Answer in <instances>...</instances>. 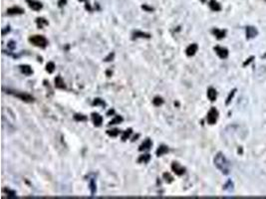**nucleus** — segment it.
<instances>
[{"label": "nucleus", "instance_id": "4468645a", "mask_svg": "<svg viewBox=\"0 0 266 199\" xmlns=\"http://www.w3.org/2000/svg\"><path fill=\"white\" fill-rule=\"evenodd\" d=\"M20 70H21V72L26 76H30V75H32V73H33L31 67L28 66V65H22V66H20Z\"/></svg>", "mask_w": 266, "mask_h": 199}, {"label": "nucleus", "instance_id": "6e6552de", "mask_svg": "<svg viewBox=\"0 0 266 199\" xmlns=\"http://www.w3.org/2000/svg\"><path fill=\"white\" fill-rule=\"evenodd\" d=\"M152 140H150V138H147L146 140L144 141L143 143H142L141 145V146H139V151H145V150H149L150 148L152 147Z\"/></svg>", "mask_w": 266, "mask_h": 199}, {"label": "nucleus", "instance_id": "473e14b6", "mask_svg": "<svg viewBox=\"0 0 266 199\" xmlns=\"http://www.w3.org/2000/svg\"><path fill=\"white\" fill-rule=\"evenodd\" d=\"M113 58H114V53H111L109 56L107 57V58H105V61L106 62H109V61H112Z\"/></svg>", "mask_w": 266, "mask_h": 199}, {"label": "nucleus", "instance_id": "58836bf2", "mask_svg": "<svg viewBox=\"0 0 266 199\" xmlns=\"http://www.w3.org/2000/svg\"><path fill=\"white\" fill-rule=\"evenodd\" d=\"M139 137V135H136V137H134V138H133V141H135V140H137V138H138Z\"/></svg>", "mask_w": 266, "mask_h": 199}, {"label": "nucleus", "instance_id": "9b49d317", "mask_svg": "<svg viewBox=\"0 0 266 199\" xmlns=\"http://www.w3.org/2000/svg\"><path fill=\"white\" fill-rule=\"evenodd\" d=\"M55 87H56L57 89H66V85L64 83V81H63V79L61 78V76H57L56 78H55Z\"/></svg>", "mask_w": 266, "mask_h": 199}, {"label": "nucleus", "instance_id": "cd10ccee", "mask_svg": "<svg viewBox=\"0 0 266 199\" xmlns=\"http://www.w3.org/2000/svg\"><path fill=\"white\" fill-rule=\"evenodd\" d=\"M164 178L165 180V182H168V183H172L173 181V177L170 173H168V172L164 173Z\"/></svg>", "mask_w": 266, "mask_h": 199}, {"label": "nucleus", "instance_id": "39448f33", "mask_svg": "<svg viewBox=\"0 0 266 199\" xmlns=\"http://www.w3.org/2000/svg\"><path fill=\"white\" fill-rule=\"evenodd\" d=\"M172 169H173V171L175 172L176 175H178V176H181V175H183L184 172H185V168L181 166L180 163H178V162H173Z\"/></svg>", "mask_w": 266, "mask_h": 199}, {"label": "nucleus", "instance_id": "c85d7f7f", "mask_svg": "<svg viewBox=\"0 0 266 199\" xmlns=\"http://www.w3.org/2000/svg\"><path fill=\"white\" fill-rule=\"evenodd\" d=\"M99 105H102V106H106V104H105V102L103 101V100L101 99H96L95 101L93 102V106H99Z\"/></svg>", "mask_w": 266, "mask_h": 199}, {"label": "nucleus", "instance_id": "f3484780", "mask_svg": "<svg viewBox=\"0 0 266 199\" xmlns=\"http://www.w3.org/2000/svg\"><path fill=\"white\" fill-rule=\"evenodd\" d=\"M209 7H210V9L213 10V11H219V10L221 9L220 5L218 4L217 2L215 1V0H210V2H209Z\"/></svg>", "mask_w": 266, "mask_h": 199}, {"label": "nucleus", "instance_id": "72a5a7b5", "mask_svg": "<svg viewBox=\"0 0 266 199\" xmlns=\"http://www.w3.org/2000/svg\"><path fill=\"white\" fill-rule=\"evenodd\" d=\"M142 7H143V9L147 10V11H150V12L154 10V9L152 8V7H149V6H147V5H143V6H142Z\"/></svg>", "mask_w": 266, "mask_h": 199}, {"label": "nucleus", "instance_id": "4c0bfd02", "mask_svg": "<svg viewBox=\"0 0 266 199\" xmlns=\"http://www.w3.org/2000/svg\"><path fill=\"white\" fill-rule=\"evenodd\" d=\"M114 112H115L114 110H110V111L107 112V116H111V115H113Z\"/></svg>", "mask_w": 266, "mask_h": 199}, {"label": "nucleus", "instance_id": "7ed1b4c3", "mask_svg": "<svg viewBox=\"0 0 266 199\" xmlns=\"http://www.w3.org/2000/svg\"><path fill=\"white\" fill-rule=\"evenodd\" d=\"M6 93L10 94V95L16 97V98L20 99L21 101L25 102V103H32V102H34V98L32 96L28 95V94H25V93H15V91H12V90H7Z\"/></svg>", "mask_w": 266, "mask_h": 199}, {"label": "nucleus", "instance_id": "2f4dec72", "mask_svg": "<svg viewBox=\"0 0 266 199\" xmlns=\"http://www.w3.org/2000/svg\"><path fill=\"white\" fill-rule=\"evenodd\" d=\"M235 92H236V90H233V91H231V93L229 94V96H228V98H227V100H226V105H228L231 102V100H232V98H233V96H234V94H235Z\"/></svg>", "mask_w": 266, "mask_h": 199}, {"label": "nucleus", "instance_id": "6ab92c4d", "mask_svg": "<svg viewBox=\"0 0 266 199\" xmlns=\"http://www.w3.org/2000/svg\"><path fill=\"white\" fill-rule=\"evenodd\" d=\"M151 159V155L150 154H144V155H141L138 159L139 163H147Z\"/></svg>", "mask_w": 266, "mask_h": 199}, {"label": "nucleus", "instance_id": "412c9836", "mask_svg": "<svg viewBox=\"0 0 266 199\" xmlns=\"http://www.w3.org/2000/svg\"><path fill=\"white\" fill-rule=\"evenodd\" d=\"M46 71L49 73V74H52V73L55 71V64L53 62H49L48 64L46 65Z\"/></svg>", "mask_w": 266, "mask_h": 199}, {"label": "nucleus", "instance_id": "dca6fc26", "mask_svg": "<svg viewBox=\"0 0 266 199\" xmlns=\"http://www.w3.org/2000/svg\"><path fill=\"white\" fill-rule=\"evenodd\" d=\"M134 38H151V35L147 33H144V32H141V31H136V32H134Z\"/></svg>", "mask_w": 266, "mask_h": 199}, {"label": "nucleus", "instance_id": "a878e982", "mask_svg": "<svg viewBox=\"0 0 266 199\" xmlns=\"http://www.w3.org/2000/svg\"><path fill=\"white\" fill-rule=\"evenodd\" d=\"M107 133L110 135V137H118V135H119L120 130H117V129H116V130H107Z\"/></svg>", "mask_w": 266, "mask_h": 199}, {"label": "nucleus", "instance_id": "e433bc0d", "mask_svg": "<svg viewBox=\"0 0 266 199\" xmlns=\"http://www.w3.org/2000/svg\"><path fill=\"white\" fill-rule=\"evenodd\" d=\"M8 46H9V47H10V48H11V49H14V48H15V45H14V42H13V41H11V42H9Z\"/></svg>", "mask_w": 266, "mask_h": 199}, {"label": "nucleus", "instance_id": "bb28decb", "mask_svg": "<svg viewBox=\"0 0 266 199\" xmlns=\"http://www.w3.org/2000/svg\"><path fill=\"white\" fill-rule=\"evenodd\" d=\"M74 120H77V122H85V120H87V117L83 116V115H75Z\"/></svg>", "mask_w": 266, "mask_h": 199}, {"label": "nucleus", "instance_id": "4be33fe9", "mask_svg": "<svg viewBox=\"0 0 266 199\" xmlns=\"http://www.w3.org/2000/svg\"><path fill=\"white\" fill-rule=\"evenodd\" d=\"M36 22H37V24H38V27L41 28V29L43 28L44 25H48V22H47V21L44 19V18H37Z\"/></svg>", "mask_w": 266, "mask_h": 199}, {"label": "nucleus", "instance_id": "f8f14e48", "mask_svg": "<svg viewBox=\"0 0 266 199\" xmlns=\"http://www.w3.org/2000/svg\"><path fill=\"white\" fill-rule=\"evenodd\" d=\"M257 35V30L256 28L252 27V26H249V27L246 28V36H247V39L249 38H253L255 37V36Z\"/></svg>", "mask_w": 266, "mask_h": 199}, {"label": "nucleus", "instance_id": "0eeeda50", "mask_svg": "<svg viewBox=\"0 0 266 199\" xmlns=\"http://www.w3.org/2000/svg\"><path fill=\"white\" fill-rule=\"evenodd\" d=\"M214 50H215V52H216V54L220 57L221 59L227 58V56H228V51H227V49L221 48V47H218V46H217V47H214Z\"/></svg>", "mask_w": 266, "mask_h": 199}, {"label": "nucleus", "instance_id": "ea45409f", "mask_svg": "<svg viewBox=\"0 0 266 199\" xmlns=\"http://www.w3.org/2000/svg\"><path fill=\"white\" fill-rule=\"evenodd\" d=\"M80 1H86V0H80Z\"/></svg>", "mask_w": 266, "mask_h": 199}, {"label": "nucleus", "instance_id": "393cba45", "mask_svg": "<svg viewBox=\"0 0 266 199\" xmlns=\"http://www.w3.org/2000/svg\"><path fill=\"white\" fill-rule=\"evenodd\" d=\"M132 132H133V130H132V129H129V130H126V132H124V133H123V135H122V140H123V141L127 140L128 138L130 137V135H132Z\"/></svg>", "mask_w": 266, "mask_h": 199}, {"label": "nucleus", "instance_id": "2eb2a0df", "mask_svg": "<svg viewBox=\"0 0 266 199\" xmlns=\"http://www.w3.org/2000/svg\"><path fill=\"white\" fill-rule=\"evenodd\" d=\"M216 96H217L216 91H215L213 88H209L208 91H207V97H208V99L210 100V101L214 102L215 100H216Z\"/></svg>", "mask_w": 266, "mask_h": 199}, {"label": "nucleus", "instance_id": "f03ea898", "mask_svg": "<svg viewBox=\"0 0 266 199\" xmlns=\"http://www.w3.org/2000/svg\"><path fill=\"white\" fill-rule=\"evenodd\" d=\"M29 42L31 44H33L34 46L39 47V48H46V46L48 45V41L47 39L42 35H34L32 37L29 38Z\"/></svg>", "mask_w": 266, "mask_h": 199}, {"label": "nucleus", "instance_id": "f704fd0d", "mask_svg": "<svg viewBox=\"0 0 266 199\" xmlns=\"http://www.w3.org/2000/svg\"><path fill=\"white\" fill-rule=\"evenodd\" d=\"M66 3H67V1H66V0H59V2H58V4H59L60 7L64 6Z\"/></svg>", "mask_w": 266, "mask_h": 199}, {"label": "nucleus", "instance_id": "f257e3e1", "mask_svg": "<svg viewBox=\"0 0 266 199\" xmlns=\"http://www.w3.org/2000/svg\"><path fill=\"white\" fill-rule=\"evenodd\" d=\"M214 165L222 172L223 174L229 173V163H228L227 159L224 157L222 153L219 152L216 154L214 157Z\"/></svg>", "mask_w": 266, "mask_h": 199}, {"label": "nucleus", "instance_id": "c9c22d12", "mask_svg": "<svg viewBox=\"0 0 266 199\" xmlns=\"http://www.w3.org/2000/svg\"><path fill=\"white\" fill-rule=\"evenodd\" d=\"M253 59H254V57H253V56L250 57L249 59H247V61H246L245 63H244V66H246V65H248L249 63H251V62H252V60H253Z\"/></svg>", "mask_w": 266, "mask_h": 199}, {"label": "nucleus", "instance_id": "423d86ee", "mask_svg": "<svg viewBox=\"0 0 266 199\" xmlns=\"http://www.w3.org/2000/svg\"><path fill=\"white\" fill-rule=\"evenodd\" d=\"M26 2L28 3L29 7L31 9L35 10V11H39V10L42 9V4L40 2L36 1V0H26Z\"/></svg>", "mask_w": 266, "mask_h": 199}, {"label": "nucleus", "instance_id": "1a4fd4ad", "mask_svg": "<svg viewBox=\"0 0 266 199\" xmlns=\"http://www.w3.org/2000/svg\"><path fill=\"white\" fill-rule=\"evenodd\" d=\"M92 120H93L94 125H96V127H100L103 122V117L100 116L99 114L94 112V114H92Z\"/></svg>", "mask_w": 266, "mask_h": 199}, {"label": "nucleus", "instance_id": "c756f323", "mask_svg": "<svg viewBox=\"0 0 266 199\" xmlns=\"http://www.w3.org/2000/svg\"><path fill=\"white\" fill-rule=\"evenodd\" d=\"M90 188H91V193H92V195H94L95 194V192H96V184H95V182H94V180L92 179L91 181H90Z\"/></svg>", "mask_w": 266, "mask_h": 199}, {"label": "nucleus", "instance_id": "ddd939ff", "mask_svg": "<svg viewBox=\"0 0 266 199\" xmlns=\"http://www.w3.org/2000/svg\"><path fill=\"white\" fill-rule=\"evenodd\" d=\"M24 13V10L20 7H12V8H9L7 10V14L9 15H18V14H22Z\"/></svg>", "mask_w": 266, "mask_h": 199}, {"label": "nucleus", "instance_id": "9d476101", "mask_svg": "<svg viewBox=\"0 0 266 199\" xmlns=\"http://www.w3.org/2000/svg\"><path fill=\"white\" fill-rule=\"evenodd\" d=\"M197 48H198V47H197L196 44H191V45H189L188 48H186V50H185L186 55H188V56H189V57L193 56V55L196 53Z\"/></svg>", "mask_w": 266, "mask_h": 199}, {"label": "nucleus", "instance_id": "5701e85b", "mask_svg": "<svg viewBox=\"0 0 266 199\" xmlns=\"http://www.w3.org/2000/svg\"><path fill=\"white\" fill-rule=\"evenodd\" d=\"M152 104H154L156 107H160L164 104V100L160 98V97H156V98L152 100Z\"/></svg>", "mask_w": 266, "mask_h": 199}, {"label": "nucleus", "instance_id": "7c9ffc66", "mask_svg": "<svg viewBox=\"0 0 266 199\" xmlns=\"http://www.w3.org/2000/svg\"><path fill=\"white\" fill-rule=\"evenodd\" d=\"M232 187H233V184L232 182H231V180H228L227 183L224 185V189L225 190H228V191H231L232 190Z\"/></svg>", "mask_w": 266, "mask_h": 199}, {"label": "nucleus", "instance_id": "20e7f679", "mask_svg": "<svg viewBox=\"0 0 266 199\" xmlns=\"http://www.w3.org/2000/svg\"><path fill=\"white\" fill-rule=\"evenodd\" d=\"M217 117H218L217 110L215 108H211L210 111L208 112V114H207V117H206L207 122H208L209 125H214L217 120Z\"/></svg>", "mask_w": 266, "mask_h": 199}, {"label": "nucleus", "instance_id": "aec40b11", "mask_svg": "<svg viewBox=\"0 0 266 199\" xmlns=\"http://www.w3.org/2000/svg\"><path fill=\"white\" fill-rule=\"evenodd\" d=\"M212 33L216 36L217 39H222L225 36V31L224 30H218V29H213Z\"/></svg>", "mask_w": 266, "mask_h": 199}, {"label": "nucleus", "instance_id": "a211bd4d", "mask_svg": "<svg viewBox=\"0 0 266 199\" xmlns=\"http://www.w3.org/2000/svg\"><path fill=\"white\" fill-rule=\"evenodd\" d=\"M168 151V147L165 145H160L159 148H157V156H162L164 155V154H165Z\"/></svg>", "mask_w": 266, "mask_h": 199}, {"label": "nucleus", "instance_id": "b1692460", "mask_svg": "<svg viewBox=\"0 0 266 199\" xmlns=\"http://www.w3.org/2000/svg\"><path fill=\"white\" fill-rule=\"evenodd\" d=\"M123 122V117H120V116H117V117H115V119H113V120L109 122V125L121 124V122Z\"/></svg>", "mask_w": 266, "mask_h": 199}]
</instances>
